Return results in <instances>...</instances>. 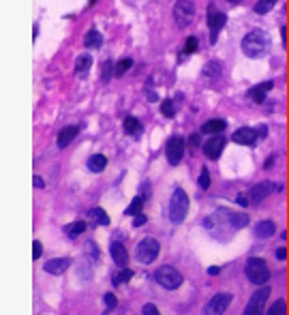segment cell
Instances as JSON below:
<instances>
[{
  "instance_id": "cell-1",
  "label": "cell",
  "mask_w": 289,
  "mask_h": 315,
  "mask_svg": "<svg viewBox=\"0 0 289 315\" xmlns=\"http://www.w3.org/2000/svg\"><path fill=\"white\" fill-rule=\"evenodd\" d=\"M270 37L264 30H251L244 34L242 39V52L249 56V58H264L270 49Z\"/></svg>"
},
{
  "instance_id": "cell-2",
  "label": "cell",
  "mask_w": 289,
  "mask_h": 315,
  "mask_svg": "<svg viewBox=\"0 0 289 315\" xmlns=\"http://www.w3.org/2000/svg\"><path fill=\"white\" fill-rule=\"evenodd\" d=\"M167 214L171 219V223H182L186 219V214H189V195L184 193V189H176L173 191V195L169 199V208H167Z\"/></svg>"
},
{
  "instance_id": "cell-3",
  "label": "cell",
  "mask_w": 289,
  "mask_h": 315,
  "mask_svg": "<svg viewBox=\"0 0 289 315\" xmlns=\"http://www.w3.org/2000/svg\"><path fill=\"white\" fill-rule=\"evenodd\" d=\"M244 275L251 283L255 285H266L270 279V270H268V264H266L262 257H251L244 266Z\"/></svg>"
},
{
  "instance_id": "cell-4",
  "label": "cell",
  "mask_w": 289,
  "mask_h": 315,
  "mask_svg": "<svg viewBox=\"0 0 289 315\" xmlns=\"http://www.w3.org/2000/svg\"><path fill=\"white\" fill-rule=\"evenodd\" d=\"M158 251H161V245H158V240L146 236V238H142L140 245H137L135 257H137V262H142V264H150V262H154L156 257H158Z\"/></svg>"
},
{
  "instance_id": "cell-5",
  "label": "cell",
  "mask_w": 289,
  "mask_h": 315,
  "mask_svg": "<svg viewBox=\"0 0 289 315\" xmlns=\"http://www.w3.org/2000/svg\"><path fill=\"white\" fill-rule=\"evenodd\" d=\"M154 281L161 285V288H165V290H178L180 285H182V275L178 273L176 268H171V266H161L154 273Z\"/></svg>"
},
{
  "instance_id": "cell-6",
  "label": "cell",
  "mask_w": 289,
  "mask_h": 315,
  "mask_svg": "<svg viewBox=\"0 0 289 315\" xmlns=\"http://www.w3.org/2000/svg\"><path fill=\"white\" fill-rule=\"evenodd\" d=\"M195 17V4L193 0H178L176 6H173V19L180 28L189 26Z\"/></svg>"
},
{
  "instance_id": "cell-7",
  "label": "cell",
  "mask_w": 289,
  "mask_h": 315,
  "mask_svg": "<svg viewBox=\"0 0 289 315\" xmlns=\"http://www.w3.org/2000/svg\"><path fill=\"white\" fill-rule=\"evenodd\" d=\"M268 296H270V285H264L262 290H257L255 294L251 296L249 305H247V309H244V315H262Z\"/></svg>"
},
{
  "instance_id": "cell-8",
  "label": "cell",
  "mask_w": 289,
  "mask_h": 315,
  "mask_svg": "<svg viewBox=\"0 0 289 315\" xmlns=\"http://www.w3.org/2000/svg\"><path fill=\"white\" fill-rule=\"evenodd\" d=\"M231 296L229 292H221V294H216L210 298V303L206 305V309H204V315H223L227 311V307L231 305Z\"/></svg>"
},
{
  "instance_id": "cell-9",
  "label": "cell",
  "mask_w": 289,
  "mask_h": 315,
  "mask_svg": "<svg viewBox=\"0 0 289 315\" xmlns=\"http://www.w3.org/2000/svg\"><path fill=\"white\" fill-rule=\"evenodd\" d=\"M165 155H167L169 165H178V163L182 161V155H184V140L178 138V135L169 138L167 146H165Z\"/></svg>"
},
{
  "instance_id": "cell-10",
  "label": "cell",
  "mask_w": 289,
  "mask_h": 315,
  "mask_svg": "<svg viewBox=\"0 0 289 315\" xmlns=\"http://www.w3.org/2000/svg\"><path fill=\"white\" fill-rule=\"evenodd\" d=\"M225 144H227V140L223 138V135H214V138H210L204 144V155L208 157V159L216 161L221 157L223 150H225Z\"/></svg>"
},
{
  "instance_id": "cell-11",
  "label": "cell",
  "mask_w": 289,
  "mask_h": 315,
  "mask_svg": "<svg viewBox=\"0 0 289 315\" xmlns=\"http://www.w3.org/2000/svg\"><path fill=\"white\" fill-rule=\"evenodd\" d=\"M225 21H227L225 13H216L212 6H210V15H208V26H210V43H216V39H219V32L225 28Z\"/></svg>"
},
{
  "instance_id": "cell-12",
  "label": "cell",
  "mask_w": 289,
  "mask_h": 315,
  "mask_svg": "<svg viewBox=\"0 0 289 315\" xmlns=\"http://www.w3.org/2000/svg\"><path fill=\"white\" fill-rule=\"evenodd\" d=\"M231 140L240 146H255L257 144V131L251 127H242V129H238V131H234Z\"/></svg>"
},
{
  "instance_id": "cell-13",
  "label": "cell",
  "mask_w": 289,
  "mask_h": 315,
  "mask_svg": "<svg viewBox=\"0 0 289 315\" xmlns=\"http://www.w3.org/2000/svg\"><path fill=\"white\" fill-rule=\"evenodd\" d=\"M71 262H73L71 257H54V260H49V262L43 264V270L49 273V275H64L69 270Z\"/></svg>"
},
{
  "instance_id": "cell-14",
  "label": "cell",
  "mask_w": 289,
  "mask_h": 315,
  "mask_svg": "<svg viewBox=\"0 0 289 315\" xmlns=\"http://www.w3.org/2000/svg\"><path fill=\"white\" fill-rule=\"evenodd\" d=\"M274 189H277V187H274L272 182H259V184H255V187L249 191V199H251L253 204H259L262 199L268 197Z\"/></svg>"
},
{
  "instance_id": "cell-15",
  "label": "cell",
  "mask_w": 289,
  "mask_h": 315,
  "mask_svg": "<svg viewBox=\"0 0 289 315\" xmlns=\"http://www.w3.org/2000/svg\"><path fill=\"white\" fill-rule=\"evenodd\" d=\"M272 88H274V82H272V80L262 82V84L253 86V88L249 90V97H251L255 103H264V101H266V95H268V90H272Z\"/></svg>"
},
{
  "instance_id": "cell-16",
  "label": "cell",
  "mask_w": 289,
  "mask_h": 315,
  "mask_svg": "<svg viewBox=\"0 0 289 315\" xmlns=\"http://www.w3.org/2000/svg\"><path fill=\"white\" fill-rule=\"evenodd\" d=\"M110 253H112V260L118 264L120 268H127V264H129V253H127V249L122 242H112V247H110Z\"/></svg>"
},
{
  "instance_id": "cell-17",
  "label": "cell",
  "mask_w": 289,
  "mask_h": 315,
  "mask_svg": "<svg viewBox=\"0 0 289 315\" xmlns=\"http://www.w3.org/2000/svg\"><path fill=\"white\" fill-rule=\"evenodd\" d=\"M77 133H79V127L77 125H69V127H64L60 133H58V146L60 148H67L71 142H73L77 138Z\"/></svg>"
},
{
  "instance_id": "cell-18",
  "label": "cell",
  "mask_w": 289,
  "mask_h": 315,
  "mask_svg": "<svg viewBox=\"0 0 289 315\" xmlns=\"http://www.w3.org/2000/svg\"><path fill=\"white\" fill-rule=\"evenodd\" d=\"M225 127H227V120L225 118H212V120H208V123L201 127V133L221 135L223 131H225Z\"/></svg>"
},
{
  "instance_id": "cell-19",
  "label": "cell",
  "mask_w": 289,
  "mask_h": 315,
  "mask_svg": "<svg viewBox=\"0 0 289 315\" xmlns=\"http://www.w3.org/2000/svg\"><path fill=\"white\" fill-rule=\"evenodd\" d=\"M277 234V225L272 221H259L255 225V236L257 238H270V236Z\"/></svg>"
},
{
  "instance_id": "cell-20",
  "label": "cell",
  "mask_w": 289,
  "mask_h": 315,
  "mask_svg": "<svg viewBox=\"0 0 289 315\" xmlns=\"http://www.w3.org/2000/svg\"><path fill=\"white\" fill-rule=\"evenodd\" d=\"M107 167V157L105 155H92L88 159V169L99 174V171H103Z\"/></svg>"
},
{
  "instance_id": "cell-21",
  "label": "cell",
  "mask_w": 289,
  "mask_h": 315,
  "mask_svg": "<svg viewBox=\"0 0 289 315\" xmlns=\"http://www.w3.org/2000/svg\"><path fill=\"white\" fill-rule=\"evenodd\" d=\"M122 129H125L127 135H140L142 133V123L135 116H127L125 123H122Z\"/></svg>"
},
{
  "instance_id": "cell-22",
  "label": "cell",
  "mask_w": 289,
  "mask_h": 315,
  "mask_svg": "<svg viewBox=\"0 0 289 315\" xmlns=\"http://www.w3.org/2000/svg\"><path fill=\"white\" fill-rule=\"evenodd\" d=\"M90 64H92V58L88 54H82L77 58V62H75V73L77 75H82V77H86V73H88V69H90Z\"/></svg>"
},
{
  "instance_id": "cell-23",
  "label": "cell",
  "mask_w": 289,
  "mask_h": 315,
  "mask_svg": "<svg viewBox=\"0 0 289 315\" xmlns=\"http://www.w3.org/2000/svg\"><path fill=\"white\" fill-rule=\"evenodd\" d=\"M101 43H103V37H101V32L99 30H88L86 32V37H84V45L86 47H101Z\"/></svg>"
},
{
  "instance_id": "cell-24",
  "label": "cell",
  "mask_w": 289,
  "mask_h": 315,
  "mask_svg": "<svg viewBox=\"0 0 289 315\" xmlns=\"http://www.w3.org/2000/svg\"><path fill=\"white\" fill-rule=\"evenodd\" d=\"M229 225L234 230H240V227H247L249 225V217L242 212H229Z\"/></svg>"
},
{
  "instance_id": "cell-25",
  "label": "cell",
  "mask_w": 289,
  "mask_h": 315,
  "mask_svg": "<svg viewBox=\"0 0 289 315\" xmlns=\"http://www.w3.org/2000/svg\"><path fill=\"white\" fill-rule=\"evenodd\" d=\"M144 202H146V197H144V195H137V197L133 199V202L127 206V210H125V212L129 214V217H137V214H142Z\"/></svg>"
},
{
  "instance_id": "cell-26",
  "label": "cell",
  "mask_w": 289,
  "mask_h": 315,
  "mask_svg": "<svg viewBox=\"0 0 289 315\" xmlns=\"http://www.w3.org/2000/svg\"><path fill=\"white\" fill-rule=\"evenodd\" d=\"M84 230H86L84 221H75V223H71V225L64 227V234H67L69 238H77L79 234H84Z\"/></svg>"
},
{
  "instance_id": "cell-27",
  "label": "cell",
  "mask_w": 289,
  "mask_h": 315,
  "mask_svg": "<svg viewBox=\"0 0 289 315\" xmlns=\"http://www.w3.org/2000/svg\"><path fill=\"white\" fill-rule=\"evenodd\" d=\"M221 71H223V64H221L219 60H212V62H208V64H206L201 73H204L206 77H219V75H221Z\"/></svg>"
},
{
  "instance_id": "cell-28",
  "label": "cell",
  "mask_w": 289,
  "mask_h": 315,
  "mask_svg": "<svg viewBox=\"0 0 289 315\" xmlns=\"http://www.w3.org/2000/svg\"><path fill=\"white\" fill-rule=\"evenodd\" d=\"M131 67H133V60H131V58H125V60L116 62V64H114V77H122Z\"/></svg>"
},
{
  "instance_id": "cell-29",
  "label": "cell",
  "mask_w": 289,
  "mask_h": 315,
  "mask_svg": "<svg viewBox=\"0 0 289 315\" xmlns=\"http://www.w3.org/2000/svg\"><path fill=\"white\" fill-rule=\"evenodd\" d=\"M90 217L95 219L99 225H110V217H107V212L103 208H92L90 210Z\"/></svg>"
},
{
  "instance_id": "cell-30",
  "label": "cell",
  "mask_w": 289,
  "mask_h": 315,
  "mask_svg": "<svg viewBox=\"0 0 289 315\" xmlns=\"http://www.w3.org/2000/svg\"><path fill=\"white\" fill-rule=\"evenodd\" d=\"M161 114H163L165 118H173V116H176V107H173L171 99H165V101L161 103Z\"/></svg>"
},
{
  "instance_id": "cell-31",
  "label": "cell",
  "mask_w": 289,
  "mask_h": 315,
  "mask_svg": "<svg viewBox=\"0 0 289 315\" xmlns=\"http://www.w3.org/2000/svg\"><path fill=\"white\" fill-rule=\"evenodd\" d=\"M274 4H277L274 0H259V2L253 6V9H255V13H259V15H264V13H268Z\"/></svg>"
},
{
  "instance_id": "cell-32",
  "label": "cell",
  "mask_w": 289,
  "mask_h": 315,
  "mask_svg": "<svg viewBox=\"0 0 289 315\" xmlns=\"http://www.w3.org/2000/svg\"><path fill=\"white\" fill-rule=\"evenodd\" d=\"M268 315H287V303L285 300H277V303L270 307Z\"/></svg>"
},
{
  "instance_id": "cell-33",
  "label": "cell",
  "mask_w": 289,
  "mask_h": 315,
  "mask_svg": "<svg viewBox=\"0 0 289 315\" xmlns=\"http://www.w3.org/2000/svg\"><path fill=\"white\" fill-rule=\"evenodd\" d=\"M129 279H133V270H131V268H122V273L116 275V277L112 279V283H114V285H120V283L129 281Z\"/></svg>"
},
{
  "instance_id": "cell-34",
  "label": "cell",
  "mask_w": 289,
  "mask_h": 315,
  "mask_svg": "<svg viewBox=\"0 0 289 315\" xmlns=\"http://www.w3.org/2000/svg\"><path fill=\"white\" fill-rule=\"evenodd\" d=\"M195 49H197V39H195V37H189V39H186V45H184V52L180 54V60H184L186 56L195 52Z\"/></svg>"
},
{
  "instance_id": "cell-35",
  "label": "cell",
  "mask_w": 289,
  "mask_h": 315,
  "mask_svg": "<svg viewBox=\"0 0 289 315\" xmlns=\"http://www.w3.org/2000/svg\"><path fill=\"white\" fill-rule=\"evenodd\" d=\"M199 187L201 189H208V187H210V171H208L206 167H201V171H199Z\"/></svg>"
},
{
  "instance_id": "cell-36",
  "label": "cell",
  "mask_w": 289,
  "mask_h": 315,
  "mask_svg": "<svg viewBox=\"0 0 289 315\" xmlns=\"http://www.w3.org/2000/svg\"><path fill=\"white\" fill-rule=\"evenodd\" d=\"M114 77V67H112V62H105L103 64V82H110Z\"/></svg>"
},
{
  "instance_id": "cell-37",
  "label": "cell",
  "mask_w": 289,
  "mask_h": 315,
  "mask_svg": "<svg viewBox=\"0 0 289 315\" xmlns=\"http://www.w3.org/2000/svg\"><path fill=\"white\" fill-rule=\"evenodd\" d=\"M105 305H107L105 311H112L114 307L118 305V298H116V294H105Z\"/></svg>"
},
{
  "instance_id": "cell-38",
  "label": "cell",
  "mask_w": 289,
  "mask_h": 315,
  "mask_svg": "<svg viewBox=\"0 0 289 315\" xmlns=\"http://www.w3.org/2000/svg\"><path fill=\"white\" fill-rule=\"evenodd\" d=\"M142 313H144V315H161V313H158V309H156V305H152V303L144 305V309H142Z\"/></svg>"
},
{
  "instance_id": "cell-39",
  "label": "cell",
  "mask_w": 289,
  "mask_h": 315,
  "mask_svg": "<svg viewBox=\"0 0 289 315\" xmlns=\"http://www.w3.org/2000/svg\"><path fill=\"white\" fill-rule=\"evenodd\" d=\"M41 253H43V247H41V242H39V240H34V242H32V257H34V260H39V257H41Z\"/></svg>"
},
{
  "instance_id": "cell-40",
  "label": "cell",
  "mask_w": 289,
  "mask_h": 315,
  "mask_svg": "<svg viewBox=\"0 0 289 315\" xmlns=\"http://www.w3.org/2000/svg\"><path fill=\"white\" fill-rule=\"evenodd\" d=\"M144 223H146V217H144V214H137L135 221H133V227H142Z\"/></svg>"
},
{
  "instance_id": "cell-41",
  "label": "cell",
  "mask_w": 289,
  "mask_h": 315,
  "mask_svg": "<svg viewBox=\"0 0 289 315\" xmlns=\"http://www.w3.org/2000/svg\"><path fill=\"white\" fill-rule=\"evenodd\" d=\"M221 266H210V268H208V275H212V277H216V275H221Z\"/></svg>"
},
{
  "instance_id": "cell-42",
  "label": "cell",
  "mask_w": 289,
  "mask_h": 315,
  "mask_svg": "<svg viewBox=\"0 0 289 315\" xmlns=\"http://www.w3.org/2000/svg\"><path fill=\"white\" fill-rule=\"evenodd\" d=\"M34 187H37V189H43V187H45V182H43V178L41 176H34Z\"/></svg>"
},
{
  "instance_id": "cell-43",
  "label": "cell",
  "mask_w": 289,
  "mask_h": 315,
  "mask_svg": "<svg viewBox=\"0 0 289 315\" xmlns=\"http://www.w3.org/2000/svg\"><path fill=\"white\" fill-rule=\"evenodd\" d=\"M277 257H279V260H285V257H287V249H279Z\"/></svg>"
},
{
  "instance_id": "cell-44",
  "label": "cell",
  "mask_w": 289,
  "mask_h": 315,
  "mask_svg": "<svg viewBox=\"0 0 289 315\" xmlns=\"http://www.w3.org/2000/svg\"><path fill=\"white\" fill-rule=\"evenodd\" d=\"M146 97H148V101H158V97H156V92H146Z\"/></svg>"
},
{
  "instance_id": "cell-45",
  "label": "cell",
  "mask_w": 289,
  "mask_h": 315,
  "mask_svg": "<svg viewBox=\"0 0 289 315\" xmlns=\"http://www.w3.org/2000/svg\"><path fill=\"white\" fill-rule=\"evenodd\" d=\"M272 165H274V157H268V161L264 163V167H266V169H270Z\"/></svg>"
},
{
  "instance_id": "cell-46",
  "label": "cell",
  "mask_w": 289,
  "mask_h": 315,
  "mask_svg": "<svg viewBox=\"0 0 289 315\" xmlns=\"http://www.w3.org/2000/svg\"><path fill=\"white\" fill-rule=\"evenodd\" d=\"M191 144H193V146H197V144H199V135H197V133L191 135Z\"/></svg>"
},
{
  "instance_id": "cell-47",
  "label": "cell",
  "mask_w": 289,
  "mask_h": 315,
  "mask_svg": "<svg viewBox=\"0 0 289 315\" xmlns=\"http://www.w3.org/2000/svg\"><path fill=\"white\" fill-rule=\"evenodd\" d=\"M227 2H229V4H240L242 0H227Z\"/></svg>"
},
{
  "instance_id": "cell-48",
  "label": "cell",
  "mask_w": 289,
  "mask_h": 315,
  "mask_svg": "<svg viewBox=\"0 0 289 315\" xmlns=\"http://www.w3.org/2000/svg\"><path fill=\"white\" fill-rule=\"evenodd\" d=\"M92 4H97V0H88V6H92Z\"/></svg>"
},
{
  "instance_id": "cell-49",
  "label": "cell",
  "mask_w": 289,
  "mask_h": 315,
  "mask_svg": "<svg viewBox=\"0 0 289 315\" xmlns=\"http://www.w3.org/2000/svg\"><path fill=\"white\" fill-rule=\"evenodd\" d=\"M287 49H289V45H287Z\"/></svg>"
}]
</instances>
